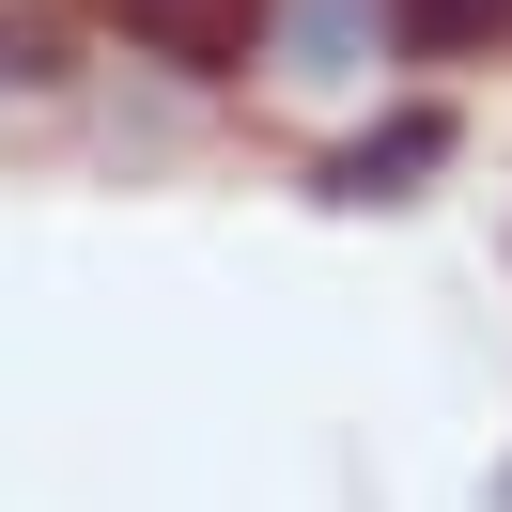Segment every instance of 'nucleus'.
<instances>
[{"label": "nucleus", "instance_id": "2", "mask_svg": "<svg viewBox=\"0 0 512 512\" xmlns=\"http://www.w3.org/2000/svg\"><path fill=\"white\" fill-rule=\"evenodd\" d=\"M435 171H450V109H388L326 156V202H419Z\"/></svg>", "mask_w": 512, "mask_h": 512}, {"label": "nucleus", "instance_id": "1", "mask_svg": "<svg viewBox=\"0 0 512 512\" xmlns=\"http://www.w3.org/2000/svg\"><path fill=\"white\" fill-rule=\"evenodd\" d=\"M109 32L171 78H249L264 32H280V0H109Z\"/></svg>", "mask_w": 512, "mask_h": 512}, {"label": "nucleus", "instance_id": "4", "mask_svg": "<svg viewBox=\"0 0 512 512\" xmlns=\"http://www.w3.org/2000/svg\"><path fill=\"white\" fill-rule=\"evenodd\" d=\"M512 32V0H388V47L404 63H466V47Z\"/></svg>", "mask_w": 512, "mask_h": 512}, {"label": "nucleus", "instance_id": "3", "mask_svg": "<svg viewBox=\"0 0 512 512\" xmlns=\"http://www.w3.org/2000/svg\"><path fill=\"white\" fill-rule=\"evenodd\" d=\"M264 47H295V78H373L388 0H280V32H264Z\"/></svg>", "mask_w": 512, "mask_h": 512}, {"label": "nucleus", "instance_id": "6", "mask_svg": "<svg viewBox=\"0 0 512 512\" xmlns=\"http://www.w3.org/2000/svg\"><path fill=\"white\" fill-rule=\"evenodd\" d=\"M497 512H512V466H497Z\"/></svg>", "mask_w": 512, "mask_h": 512}, {"label": "nucleus", "instance_id": "5", "mask_svg": "<svg viewBox=\"0 0 512 512\" xmlns=\"http://www.w3.org/2000/svg\"><path fill=\"white\" fill-rule=\"evenodd\" d=\"M0 78H47V32H0Z\"/></svg>", "mask_w": 512, "mask_h": 512}]
</instances>
